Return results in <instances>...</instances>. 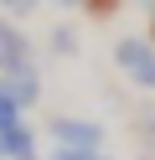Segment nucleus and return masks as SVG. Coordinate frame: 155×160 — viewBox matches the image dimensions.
Masks as SVG:
<instances>
[{"label": "nucleus", "instance_id": "obj_1", "mask_svg": "<svg viewBox=\"0 0 155 160\" xmlns=\"http://www.w3.org/2000/svg\"><path fill=\"white\" fill-rule=\"evenodd\" d=\"M114 62H119V72L129 78L134 88L155 93V42L150 36H124V42L114 47Z\"/></svg>", "mask_w": 155, "mask_h": 160}, {"label": "nucleus", "instance_id": "obj_2", "mask_svg": "<svg viewBox=\"0 0 155 160\" xmlns=\"http://www.w3.org/2000/svg\"><path fill=\"white\" fill-rule=\"evenodd\" d=\"M47 134L57 139V150H72V155H103V124H93V119H67L57 114L47 124Z\"/></svg>", "mask_w": 155, "mask_h": 160}, {"label": "nucleus", "instance_id": "obj_3", "mask_svg": "<svg viewBox=\"0 0 155 160\" xmlns=\"http://www.w3.org/2000/svg\"><path fill=\"white\" fill-rule=\"evenodd\" d=\"M26 62H31V42L21 36L16 21H5V16H0V78L16 72V67H26Z\"/></svg>", "mask_w": 155, "mask_h": 160}, {"label": "nucleus", "instance_id": "obj_4", "mask_svg": "<svg viewBox=\"0 0 155 160\" xmlns=\"http://www.w3.org/2000/svg\"><path fill=\"white\" fill-rule=\"evenodd\" d=\"M0 155H5V160H36V129H31L26 119L5 124V129H0Z\"/></svg>", "mask_w": 155, "mask_h": 160}, {"label": "nucleus", "instance_id": "obj_5", "mask_svg": "<svg viewBox=\"0 0 155 160\" xmlns=\"http://www.w3.org/2000/svg\"><path fill=\"white\" fill-rule=\"evenodd\" d=\"M0 83L10 88V98H16L21 108H31V103L41 98V72H36V62H26V67H16V72H5Z\"/></svg>", "mask_w": 155, "mask_h": 160}, {"label": "nucleus", "instance_id": "obj_6", "mask_svg": "<svg viewBox=\"0 0 155 160\" xmlns=\"http://www.w3.org/2000/svg\"><path fill=\"white\" fill-rule=\"evenodd\" d=\"M52 52H57V57H72V52H78V26H72V21L52 26Z\"/></svg>", "mask_w": 155, "mask_h": 160}, {"label": "nucleus", "instance_id": "obj_7", "mask_svg": "<svg viewBox=\"0 0 155 160\" xmlns=\"http://www.w3.org/2000/svg\"><path fill=\"white\" fill-rule=\"evenodd\" d=\"M119 5H124V0H78V11H83V16H93V21H109Z\"/></svg>", "mask_w": 155, "mask_h": 160}, {"label": "nucleus", "instance_id": "obj_8", "mask_svg": "<svg viewBox=\"0 0 155 160\" xmlns=\"http://www.w3.org/2000/svg\"><path fill=\"white\" fill-rule=\"evenodd\" d=\"M16 119H21V103L10 98V88L0 83V129H5V124H16Z\"/></svg>", "mask_w": 155, "mask_h": 160}, {"label": "nucleus", "instance_id": "obj_9", "mask_svg": "<svg viewBox=\"0 0 155 160\" xmlns=\"http://www.w3.org/2000/svg\"><path fill=\"white\" fill-rule=\"evenodd\" d=\"M0 11H5V16H31L36 0H0Z\"/></svg>", "mask_w": 155, "mask_h": 160}, {"label": "nucleus", "instance_id": "obj_10", "mask_svg": "<svg viewBox=\"0 0 155 160\" xmlns=\"http://www.w3.org/2000/svg\"><path fill=\"white\" fill-rule=\"evenodd\" d=\"M52 160H93V155H72V150H57Z\"/></svg>", "mask_w": 155, "mask_h": 160}, {"label": "nucleus", "instance_id": "obj_11", "mask_svg": "<svg viewBox=\"0 0 155 160\" xmlns=\"http://www.w3.org/2000/svg\"><path fill=\"white\" fill-rule=\"evenodd\" d=\"M150 42H155V5H150Z\"/></svg>", "mask_w": 155, "mask_h": 160}, {"label": "nucleus", "instance_id": "obj_12", "mask_svg": "<svg viewBox=\"0 0 155 160\" xmlns=\"http://www.w3.org/2000/svg\"><path fill=\"white\" fill-rule=\"evenodd\" d=\"M93 160H114V155H93Z\"/></svg>", "mask_w": 155, "mask_h": 160}, {"label": "nucleus", "instance_id": "obj_13", "mask_svg": "<svg viewBox=\"0 0 155 160\" xmlns=\"http://www.w3.org/2000/svg\"><path fill=\"white\" fill-rule=\"evenodd\" d=\"M62 5H78V0H62Z\"/></svg>", "mask_w": 155, "mask_h": 160}, {"label": "nucleus", "instance_id": "obj_14", "mask_svg": "<svg viewBox=\"0 0 155 160\" xmlns=\"http://www.w3.org/2000/svg\"><path fill=\"white\" fill-rule=\"evenodd\" d=\"M145 5H155V0H145Z\"/></svg>", "mask_w": 155, "mask_h": 160}, {"label": "nucleus", "instance_id": "obj_15", "mask_svg": "<svg viewBox=\"0 0 155 160\" xmlns=\"http://www.w3.org/2000/svg\"><path fill=\"white\" fill-rule=\"evenodd\" d=\"M0 160H5V155H0Z\"/></svg>", "mask_w": 155, "mask_h": 160}]
</instances>
